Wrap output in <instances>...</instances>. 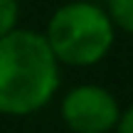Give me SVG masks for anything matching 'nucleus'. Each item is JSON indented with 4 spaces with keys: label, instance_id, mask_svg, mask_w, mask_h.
I'll return each instance as SVG.
<instances>
[{
    "label": "nucleus",
    "instance_id": "nucleus-1",
    "mask_svg": "<svg viewBox=\"0 0 133 133\" xmlns=\"http://www.w3.org/2000/svg\"><path fill=\"white\" fill-rule=\"evenodd\" d=\"M59 89V62L42 32L12 27L0 37V114L30 116Z\"/></svg>",
    "mask_w": 133,
    "mask_h": 133
},
{
    "label": "nucleus",
    "instance_id": "nucleus-2",
    "mask_svg": "<svg viewBox=\"0 0 133 133\" xmlns=\"http://www.w3.org/2000/svg\"><path fill=\"white\" fill-rule=\"evenodd\" d=\"M42 35L59 64L94 66L111 52L116 25L106 8L89 0H74L54 10Z\"/></svg>",
    "mask_w": 133,
    "mask_h": 133
},
{
    "label": "nucleus",
    "instance_id": "nucleus-3",
    "mask_svg": "<svg viewBox=\"0 0 133 133\" xmlns=\"http://www.w3.org/2000/svg\"><path fill=\"white\" fill-rule=\"evenodd\" d=\"M121 106L109 89L79 84L62 99V121L76 133H106L118 126Z\"/></svg>",
    "mask_w": 133,
    "mask_h": 133
},
{
    "label": "nucleus",
    "instance_id": "nucleus-4",
    "mask_svg": "<svg viewBox=\"0 0 133 133\" xmlns=\"http://www.w3.org/2000/svg\"><path fill=\"white\" fill-rule=\"evenodd\" d=\"M106 12L116 30L133 35V0H106Z\"/></svg>",
    "mask_w": 133,
    "mask_h": 133
},
{
    "label": "nucleus",
    "instance_id": "nucleus-5",
    "mask_svg": "<svg viewBox=\"0 0 133 133\" xmlns=\"http://www.w3.org/2000/svg\"><path fill=\"white\" fill-rule=\"evenodd\" d=\"M17 17H20L17 0H0V37L12 27H17Z\"/></svg>",
    "mask_w": 133,
    "mask_h": 133
},
{
    "label": "nucleus",
    "instance_id": "nucleus-6",
    "mask_svg": "<svg viewBox=\"0 0 133 133\" xmlns=\"http://www.w3.org/2000/svg\"><path fill=\"white\" fill-rule=\"evenodd\" d=\"M116 128L123 131V133H133V104L126 111H121V118H118V126Z\"/></svg>",
    "mask_w": 133,
    "mask_h": 133
}]
</instances>
